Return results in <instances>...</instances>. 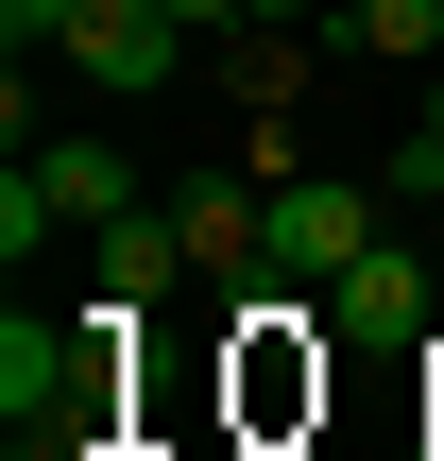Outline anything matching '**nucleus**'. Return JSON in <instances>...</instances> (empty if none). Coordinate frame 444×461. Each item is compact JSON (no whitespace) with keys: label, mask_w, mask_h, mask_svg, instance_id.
<instances>
[{"label":"nucleus","mask_w":444,"mask_h":461,"mask_svg":"<svg viewBox=\"0 0 444 461\" xmlns=\"http://www.w3.org/2000/svg\"><path fill=\"white\" fill-rule=\"evenodd\" d=\"M154 17H171V34H240L257 0H154Z\"/></svg>","instance_id":"nucleus-11"},{"label":"nucleus","mask_w":444,"mask_h":461,"mask_svg":"<svg viewBox=\"0 0 444 461\" xmlns=\"http://www.w3.org/2000/svg\"><path fill=\"white\" fill-rule=\"evenodd\" d=\"M240 34H325V0H257V17H240Z\"/></svg>","instance_id":"nucleus-12"},{"label":"nucleus","mask_w":444,"mask_h":461,"mask_svg":"<svg viewBox=\"0 0 444 461\" xmlns=\"http://www.w3.org/2000/svg\"><path fill=\"white\" fill-rule=\"evenodd\" d=\"M68 17H86V0H0V34H17V51H51Z\"/></svg>","instance_id":"nucleus-9"},{"label":"nucleus","mask_w":444,"mask_h":461,"mask_svg":"<svg viewBox=\"0 0 444 461\" xmlns=\"http://www.w3.org/2000/svg\"><path fill=\"white\" fill-rule=\"evenodd\" d=\"M51 51H68V68H86V86H103V103H154V86H171V68H188V34H171V17H154V0H86V17H68V34H51Z\"/></svg>","instance_id":"nucleus-2"},{"label":"nucleus","mask_w":444,"mask_h":461,"mask_svg":"<svg viewBox=\"0 0 444 461\" xmlns=\"http://www.w3.org/2000/svg\"><path fill=\"white\" fill-rule=\"evenodd\" d=\"M359 51H411V68H444V0H359Z\"/></svg>","instance_id":"nucleus-8"},{"label":"nucleus","mask_w":444,"mask_h":461,"mask_svg":"<svg viewBox=\"0 0 444 461\" xmlns=\"http://www.w3.org/2000/svg\"><path fill=\"white\" fill-rule=\"evenodd\" d=\"M68 376H86V325H34V308H17V325H0V411H17V428H51V411H68Z\"/></svg>","instance_id":"nucleus-5"},{"label":"nucleus","mask_w":444,"mask_h":461,"mask_svg":"<svg viewBox=\"0 0 444 461\" xmlns=\"http://www.w3.org/2000/svg\"><path fill=\"white\" fill-rule=\"evenodd\" d=\"M17 171L51 188V222H68V240H103V222H137V205H154V188L120 171V137H34Z\"/></svg>","instance_id":"nucleus-3"},{"label":"nucleus","mask_w":444,"mask_h":461,"mask_svg":"<svg viewBox=\"0 0 444 461\" xmlns=\"http://www.w3.org/2000/svg\"><path fill=\"white\" fill-rule=\"evenodd\" d=\"M171 274H188V222H171V205H137V222H103V308H154Z\"/></svg>","instance_id":"nucleus-6"},{"label":"nucleus","mask_w":444,"mask_h":461,"mask_svg":"<svg viewBox=\"0 0 444 461\" xmlns=\"http://www.w3.org/2000/svg\"><path fill=\"white\" fill-rule=\"evenodd\" d=\"M359 257H376V188L274 171V274H291V291H325V274H359Z\"/></svg>","instance_id":"nucleus-1"},{"label":"nucleus","mask_w":444,"mask_h":461,"mask_svg":"<svg viewBox=\"0 0 444 461\" xmlns=\"http://www.w3.org/2000/svg\"><path fill=\"white\" fill-rule=\"evenodd\" d=\"M291 86H308V34H240V103L291 120Z\"/></svg>","instance_id":"nucleus-7"},{"label":"nucleus","mask_w":444,"mask_h":461,"mask_svg":"<svg viewBox=\"0 0 444 461\" xmlns=\"http://www.w3.org/2000/svg\"><path fill=\"white\" fill-rule=\"evenodd\" d=\"M325 325H342V342H411V325H428V257L376 240L359 274H325Z\"/></svg>","instance_id":"nucleus-4"},{"label":"nucleus","mask_w":444,"mask_h":461,"mask_svg":"<svg viewBox=\"0 0 444 461\" xmlns=\"http://www.w3.org/2000/svg\"><path fill=\"white\" fill-rule=\"evenodd\" d=\"M428 461H444V445H428Z\"/></svg>","instance_id":"nucleus-14"},{"label":"nucleus","mask_w":444,"mask_h":461,"mask_svg":"<svg viewBox=\"0 0 444 461\" xmlns=\"http://www.w3.org/2000/svg\"><path fill=\"white\" fill-rule=\"evenodd\" d=\"M411 137H428V154H444V68H428V120H411Z\"/></svg>","instance_id":"nucleus-13"},{"label":"nucleus","mask_w":444,"mask_h":461,"mask_svg":"<svg viewBox=\"0 0 444 461\" xmlns=\"http://www.w3.org/2000/svg\"><path fill=\"white\" fill-rule=\"evenodd\" d=\"M394 188H411V205H428V240H444V154H428V137H411V154H394Z\"/></svg>","instance_id":"nucleus-10"}]
</instances>
